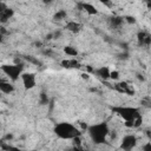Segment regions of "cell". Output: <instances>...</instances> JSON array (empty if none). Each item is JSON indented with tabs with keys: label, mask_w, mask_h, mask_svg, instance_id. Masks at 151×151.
Instances as JSON below:
<instances>
[{
	"label": "cell",
	"mask_w": 151,
	"mask_h": 151,
	"mask_svg": "<svg viewBox=\"0 0 151 151\" xmlns=\"http://www.w3.org/2000/svg\"><path fill=\"white\" fill-rule=\"evenodd\" d=\"M138 41L142 45H149L151 42V37L145 32H139L138 33Z\"/></svg>",
	"instance_id": "cell-11"
},
{
	"label": "cell",
	"mask_w": 151,
	"mask_h": 151,
	"mask_svg": "<svg viewBox=\"0 0 151 151\" xmlns=\"http://www.w3.org/2000/svg\"><path fill=\"white\" fill-rule=\"evenodd\" d=\"M13 15V9L8 8V7H5L4 4H1V9H0V19L2 22L7 21Z\"/></svg>",
	"instance_id": "cell-7"
},
{
	"label": "cell",
	"mask_w": 151,
	"mask_h": 151,
	"mask_svg": "<svg viewBox=\"0 0 151 151\" xmlns=\"http://www.w3.org/2000/svg\"><path fill=\"white\" fill-rule=\"evenodd\" d=\"M126 19H127V21H129V22H134V18H131V17H126Z\"/></svg>",
	"instance_id": "cell-20"
},
{
	"label": "cell",
	"mask_w": 151,
	"mask_h": 151,
	"mask_svg": "<svg viewBox=\"0 0 151 151\" xmlns=\"http://www.w3.org/2000/svg\"><path fill=\"white\" fill-rule=\"evenodd\" d=\"M64 52H65L67 55H70V57H76V55L78 54V51H77L76 47H73V46H65V47H64Z\"/></svg>",
	"instance_id": "cell-13"
},
{
	"label": "cell",
	"mask_w": 151,
	"mask_h": 151,
	"mask_svg": "<svg viewBox=\"0 0 151 151\" xmlns=\"http://www.w3.org/2000/svg\"><path fill=\"white\" fill-rule=\"evenodd\" d=\"M118 77H119V73L117 71H112L111 72V76H110L111 79H118Z\"/></svg>",
	"instance_id": "cell-18"
},
{
	"label": "cell",
	"mask_w": 151,
	"mask_h": 151,
	"mask_svg": "<svg viewBox=\"0 0 151 151\" xmlns=\"http://www.w3.org/2000/svg\"><path fill=\"white\" fill-rule=\"evenodd\" d=\"M54 133L61 139H74L77 137H79L78 129L73 124L66 123V122L57 124L54 127Z\"/></svg>",
	"instance_id": "cell-3"
},
{
	"label": "cell",
	"mask_w": 151,
	"mask_h": 151,
	"mask_svg": "<svg viewBox=\"0 0 151 151\" xmlns=\"http://www.w3.org/2000/svg\"><path fill=\"white\" fill-rule=\"evenodd\" d=\"M83 8L85 9V12H87L88 14H97V9L93 5L91 4H83Z\"/></svg>",
	"instance_id": "cell-14"
},
{
	"label": "cell",
	"mask_w": 151,
	"mask_h": 151,
	"mask_svg": "<svg viewBox=\"0 0 151 151\" xmlns=\"http://www.w3.org/2000/svg\"><path fill=\"white\" fill-rule=\"evenodd\" d=\"M116 88L119 92H124V93H129V94L133 93V88L130 85H127L126 83H118V84H116Z\"/></svg>",
	"instance_id": "cell-10"
},
{
	"label": "cell",
	"mask_w": 151,
	"mask_h": 151,
	"mask_svg": "<svg viewBox=\"0 0 151 151\" xmlns=\"http://www.w3.org/2000/svg\"><path fill=\"white\" fill-rule=\"evenodd\" d=\"M142 150H143V151H151V142H147V143H145V144L143 145Z\"/></svg>",
	"instance_id": "cell-17"
},
{
	"label": "cell",
	"mask_w": 151,
	"mask_h": 151,
	"mask_svg": "<svg viewBox=\"0 0 151 151\" xmlns=\"http://www.w3.org/2000/svg\"><path fill=\"white\" fill-rule=\"evenodd\" d=\"M137 144V138L133 134H126L120 143V149L124 151H131L132 149H134Z\"/></svg>",
	"instance_id": "cell-5"
},
{
	"label": "cell",
	"mask_w": 151,
	"mask_h": 151,
	"mask_svg": "<svg viewBox=\"0 0 151 151\" xmlns=\"http://www.w3.org/2000/svg\"><path fill=\"white\" fill-rule=\"evenodd\" d=\"M22 68L24 66L21 64H14V65H4L1 67L2 72L13 81H15L22 74Z\"/></svg>",
	"instance_id": "cell-4"
},
{
	"label": "cell",
	"mask_w": 151,
	"mask_h": 151,
	"mask_svg": "<svg viewBox=\"0 0 151 151\" xmlns=\"http://www.w3.org/2000/svg\"><path fill=\"white\" fill-rule=\"evenodd\" d=\"M88 136L92 139L94 144H103L106 142L107 136L110 134V129L106 123H99V124H93L88 129Z\"/></svg>",
	"instance_id": "cell-2"
},
{
	"label": "cell",
	"mask_w": 151,
	"mask_h": 151,
	"mask_svg": "<svg viewBox=\"0 0 151 151\" xmlns=\"http://www.w3.org/2000/svg\"><path fill=\"white\" fill-rule=\"evenodd\" d=\"M21 80H22V85L25 88L31 90L35 86L37 81H35V76L33 73H22L21 74Z\"/></svg>",
	"instance_id": "cell-6"
},
{
	"label": "cell",
	"mask_w": 151,
	"mask_h": 151,
	"mask_svg": "<svg viewBox=\"0 0 151 151\" xmlns=\"http://www.w3.org/2000/svg\"><path fill=\"white\" fill-rule=\"evenodd\" d=\"M40 97H41V103H42V104H44V103H47V97L45 96V93H41Z\"/></svg>",
	"instance_id": "cell-19"
},
{
	"label": "cell",
	"mask_w": 151,
	"mask_h": 151,
	"mask_svg": "<svg viewBox=\"0 0 151 151\" xmlns=\"http://www.w3.org/2000/svg\"><path fill=\"white\" fill-rule=\"evenodd\" d=\"M9 150H12V151H28V150H20V149H15V147H11Z\"/></svg>",
	"instance_id": "cell-21"
},
{
	"label": "cell",
	"mask_w": 151,
	"mask_h": 151,
	"mask_svg": "<svg viewBox=\"0 0 151 151\" xmlns=\"http://www.w3.org/2000/svg\"><path fill=\"white\" fill-rule=\"evenodd\" d=\"M0 90L2 93H6V94H9L11 92L14 91V86L9 83V81H5V80H1L0 81Z\"/></svg>",
	"instance_id": "cell-9"
},
{
	"label": "cell",
	"mask_w": 151,
	"mask_h": 151,
	"mask_svg": "<svg viewBox=\"0 0 151 151\" xmlns=\"http://www.w3.org/2000/svg\"><path fill=\"white\" fill-rule=\"evenodd\" d=\"M66 11H64V9H60V11H58L55 14H54V19L55 20H58V21H60V20H64L65 18H66Z\"/></svg>",
	"instance_id": "cell-16"
},
{
	"label": "cell",
	"mask_w": 151,
	"mask_h": 151,
	"mask_svg": "<svg viewBox=\"0 0 151 151\" xmlns=\"http://www.w3.org/2000/svg\"><path fill=\"white\" fill-rule=\"evenodd\" d=\"M73 151H84L83 149H80V147H74L73 149Z\"/></svg>",
	"instance_id": "cell-22"
},
{
	"label": "cell",
	"mask_w": 151,
	"mask_h": 151,
	"mask_svg": "<svg viewBox=\"0 0 151 151\" xmlns=\"http://www.w3.org/2000/svg\"><path fill=\"white\" fill-rule=\"evenodd\" d=\"M96 74H97V77H99V78H101V79H109L110 78V76H111V71L109 70V67H106V66H101L100 68H98V70H96Z\"/></svg>",
	"instance_id": "cell-8"
},
{
	"label": "cell",
	"mask_w": 151,
	"mask_h": 151,
	"mask_svg": "<svg viewBox=\"0 0 151 151\" xmlns=\"http://www.w3.org/2000/svg\"><path fill=\"white\" fill-rule=\"evenodd\" d=\"M113 111L125 120V124L127 126H138L140 125V114L139 111L136 107H131V106H118L114 107Z\"/></svg>",
	"instance_id": "cell-1"
},
{
	"label": "cell",
	"mask_w": 151,
	"mask_h": 151,
	"mask_svg": "<svg viewBox=\"0 0 151 151\" xmlns=\"http://www.w3.org/2000/svg\"><path fill=\"white\" fill-rule=\"evenodd\" d=\"M110 22H111V25H112L113 27H119V26H122V24L124 22V19H123V18H119V17H113V18L110 20Z\"/></svg>",
	"instance_id": "cell-15"
},
{
	"label": "cell",
	"mask_w": 151,
	"mask_h": 151,
	"mask_svg": "<svg viewBox=\"0 0 151 151\" xmlns=\"http://www.w3.org/2000/svg\"><path fill=\"white\" fill-rule=\"evenodd\" d=\"M66 28H67L68 31L73 32V33H77V32H79V29L81 28V25H80L79 22H76V21H70V22H67Z\"/></svg>",
	"instance_id": "cell-12"
}]
</instances>
